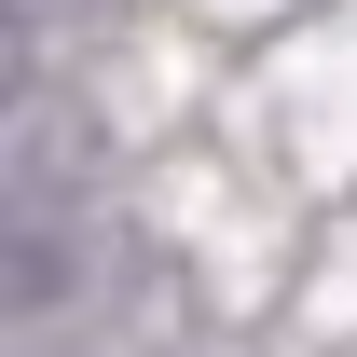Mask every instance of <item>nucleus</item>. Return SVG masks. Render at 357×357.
<instances>
[{
    "label": "nucleus",
    "instance_id": "nucleus-1",
    "mask_svg": "<svg viewBox=\"0 0 357 357\" xmlns=\"http://www.w3.org/2000/svg\"><path fill=\"white\" fill-rule=\"evenodd\" d=\"M69 289H83V206L42 192V178H14V192H0V344L42 330Z\"/></svg>",
    "mask_w": 357,
    "mask_h": 357
},
{
    "label": "nucleus",
    "instance_id": "nucleus-2",
    "mask_svg": "<svg viewBox=\"0 0 357 357\" xmlns=\"http://www.w3.org/2000/svg\"><path fill=\"white\" fill-rule=\"evenodd\" d=\"M14 83H28V69H14V28H0V110H14Z\"/></svg>",
    "mask_w": 357,
    "mask_h": 357
}]
</instances>
